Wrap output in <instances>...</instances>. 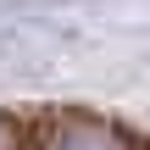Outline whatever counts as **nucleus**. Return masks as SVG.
<instances>
[{
    "label": "nucleus",
    "instance_id": "obj_1",
    "mask_svg": "<svg viewBox=\"0 0 150 150\" xmlns=\"http://www.w3.org/2000/svg\"><path fill=\"white\" fill-rule=\"evenodd\" d=\"M22 150H150V145L122 128L95 122V117H50V122H39V134H28V122H22Z\"/></svg>",
    "mask_w": 150,
    "mask_h": 150
}]
</instances>
